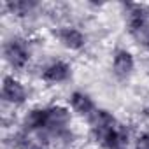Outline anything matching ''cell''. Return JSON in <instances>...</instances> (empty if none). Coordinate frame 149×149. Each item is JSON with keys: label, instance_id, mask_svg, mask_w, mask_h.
<instances>
[{"label": "cell", "instance_id": "cell-10", "mask_svg": "<svg viewBox=\"0 0 149 149\" xmlns=\"http://www.w3.org/2000/svg\"><path fill=\"white\" fill-rule=\"evenodd\" d=\"M18 147L19 149H46L42 140L33 139L30 135H19L18 137Z\"/></svg>", "mask_w": 149, "mask_h": 149}, {"label": "cell", "instance_id": "cell-4", "mask_svg": "<svg viewBox=\"0 0 149 149\" xmlns=\"http://www.w3.org/2000/svg\"><path fill=\"white\" fill-rule=\"evenodd\" d=\"M56 37L58 40L67 47V49H74V51H77L84 46V35L81 30L77 28H74V26H63L56 32Z\"/></svg>", "mask_w": 149, "mask_h": 149}, {"label": "cell", "instance_id": "cell-2", "mask_svg": "<svg viewBox=\"0 0 149 149\" xmlns=\"http://www.w3.org/2000/svg\"><path fill=\"white\" fill-rule=\"evenodd\" d=\"M70 123V112L68 109L61 107V105H53L47 109V130L61 135L63 132H67V126Z\"/></svg>", "mask_w": 149, "mask_h": 149}, {"label": "cell", "instance_id": "cell-9", "mask_svg": "<svg viewBox=\"0 0 149 149\" xmlns=\"http://www.w3.org/2000/svg\"><path fill=\"white\" fill-rule=\"evenodd\" d=\"M47 126V109H32L25 116L26 130H42Z\"/></svg>", "mask_w": 149, "mask_h": 149}, {"label": "cell", "instance_id": "cell-6", "mask_svg": "<svg viewBox=\"0 0 149 149\" xmlns=\"http://www.w3.org/2000/svg\"><path fill=\"white\" fill-rule=\"evenodd\" d=\"M68 76H70V67L65 61H53L42 72V79L47 83H63L68 79Z\"/></svg>", "mask_w": 149, "mask_h": 149}, {"label": "cell", "instance_id": "cell-12", "mask_svg": "<svg viewBox=\"0 0 149 149\" xmlns=\"http://www.w3.org/2000/svg\"><path fill=\"white\" fill-rule=\"evenodd\" d=\"M135 149H149V133H142L135 140Z\"/></svg>", "mask_w": 149, "mask_h": 149}, {"label": "cell", "instance_id": "cell-11", "mask_svg": "<svg viewBox=\"0 0 149 149\" xmlns=\"http://www.w3.org/2000/svg\"><path fill=\"white\" fill-rule=\"evenodd\" d=\"M7 7H9L14 14L25 16V14H28V13L35 7V4H33V2H26V0H18V2H9Z\"/></svg>", "mask_w": 149, "mask_h": 149}, {"label": "cell", "instance_id": "cell-3", "mask_svg": "<svg viewBox=\"0 0 149 149\" xmlns=\"http://www.w3.org/2000/svg\"><path fill=\"white\" fill-rule=\"evenodd\" d=\"M2 98L9 104H23L26 100V90L18 79L6 77L2 84Z\"/></svg>", "mask_w": 149, "mask_h": 149}, {"label": "cell", "instance_id": "cell-1", "mask_svg": "<svg viewBox=\"0 0 149 149\" xmlns=\"http://www.w3.org/2000/svg\"><path fill=\"white\" fill-rule=\"evenodd\" d=\"M6 58L14 68H23L28 60H30V51L25 40L21 39H13L6 46Z\"/></svg>", "mask_w": 149, "mask_h": 149}, {"label": "cell", "instance_id": "cell-8", "mask_svg": "<svg viewBox=\"0 0 149 149\" xmlns=\"http://www.w3.org/2000/svg\"><path fill=\"white\" fill-rule=\"evenodd\" d=\"M147 14H146V9L140 7V6H130V11H128V16H126V23H128V28L133 32V33H139L140 30H144L147 25Z\"/></svg>", "mask_w": 149, "mask_h": 149}, {"label": "cell", "instance_id": "cell-7", "mask_svg": "<svg viewBox=\"0 0 149 149\" xmlns=\"http://www.w3.org/2000/svg\"><path fill=\"white\" fill-rule=\"evenodd\" d=\"M70 105H72L74 111H76L77 114H81V116H91V114L95 112V104H93V100H91L86 93H81V91L72 93V97H70Z\"/></svg>", "mask_w": 149, "mask_h": 149}, {"label": "cell", "instance_id": "cell-5", "mask_svg": "<svg viewBox=\"0 0 149 149\" xmlns=\"http://www.w3.org/2000/svg\"><path fill=\"white\" fill-rule=\"evenodd\" d=\"M135 67V60L132 56V53H128L126 49H118L114 53V58H112V70L118 77H126L132 74Z\"/></svg>", "mask_w": 149, "mask_h": 149}]
</instances>
